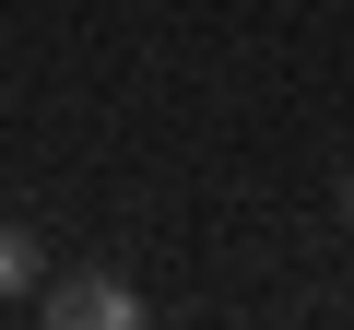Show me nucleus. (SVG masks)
<instances>
[{"instance_id":"obj_2","label":"nucleus","mask_w":354,"mask_h":330,"mask_svg":"<svg viewBox=\"0 0 354 330\" xmlns=\"http://www.w3.org/2000/svg\"><path fill=\"white\" fill-rule=\"evenodd\" d=\"M48 283V248H36V224H0V295H36Z\"/></svg>"},{"instance_id":"obj_3","label":"nucleus","mask_w":354,"mask_h":330,"mask_svg":"<svg viewBox=\"0 0 354 330\" xmlns=\"http://www.w3.org/2000/svg\"><path fill=\"white\" fill-rule=\"evenodd\" d=\"M342 224H354V177H342Z\"/></svg>"},{"instance_id":"obj_1","label":"nucleus","mask_w":354,"mask_h":330,"mask_svg":"<svg viewBox=\"0 0 354 330\" xmlns=\"http://www.w3.org/2000/svg\"><path fill=\"white\" fill-rule=\"evenodd\" d=\"M36 295H48L59 330H130V318H142V295H130L118 271H48Z\"/></svg>"}]
</instances>
